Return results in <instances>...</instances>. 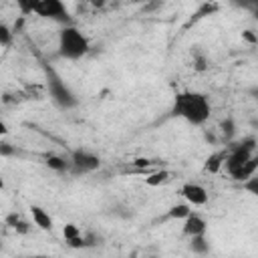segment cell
Segmentation results:
<instances>
[{
  "mask_svg": "<svg viewBox=\"0 0 258 258\" xmlns=\"http://www.w3.org/2000/svg\"><path fill=\"white\" fill-rule=\"evenodd\" d=\"M210 101L204 93L198 91H179L173 97L171 115L185 119L189 125H204L210 119Z\"/></svg>",
  "mask_w": 258,
  "mask_h": 258,
  "instance_id": "obj_1",
  "label": "cell"
},
{
  "mask_svg": "<svg viewBox=\"0 0 258 258\" xmlns=\"http://www.w3.org/2000/svg\"><path fill=\"white\" fill-rule=\"evenodd\" d=\"M89 48H91L89 38L75 24L62 26L58 30V54L62 58H67V60H79V58H83L89 52Z\"/></svg>",
  "mask_w": 258,
  "mask_h": 258,
  "instance_id": "obj_2",
  "label": "cell"
},
{
  "mask_svg": "<svg viewBox=\"0 0 258 258\" xmlns=\"http://www.w3.org/2000/svg\"><path fill=\"white\" fill-rule=\"evenodd\" d=\"M44 75H46V91H48L52 103L58 109H75L79 105V99L71 91V87L62 81V77L52 67H44Z\"/></svg>",
  "mask_w": 258,
  "mask_h": 258,
  "instance_id": "obj_3",
  "label": "cell"
},
{
  "mask_svg": "<svg viewBox=\"0 0 258 258\" xmlns=\"http://www.w3.org/2000/svg\"><path fill=\"white\" fill-rule=\"evenodd\" d=\"M71 173L73 175H87L101 167V157L89 149H75L71 151Z\"/></svg>",
  "mask_w": 258,
  "mask_h": 258,
  "instance_id": "obj_4",
  "label": "cell"
},
{
  "mask_svg": "<svg viewBox=\"0 0 258 258\" xmlns=\"http://www.w3.org/2000/svg\"><path fill=\"white\" fill-rule=\"evenodd\" d=\"M34 14L42 16V18L56 20V22H64V26L71 24L69 10H67V6H64L60 0H36Z\"/></svg>",
  "mask_w": 258,
  "mask_h": 258,
  "instance_id": "obj_5",
  "label": "cell"
},
{
  "mask_svg": "<svg viewBox=\"0 0 258 258\" xmlns=\"http://www.w3.org/2000/svg\"><path fill=\"white\" fill-rule=\"evenodd\" d=\"M179 194L185 198V202L189 206H204V204H208V191L200 183H191V181L189 183H183Z\"/></svg>",
  "mask_w": 258,
  "mask_h": 258,
  "instance_id": "obj_6",
  "label": "cell"
},
{
  "mask_svg": "<svg viewBox=\"0 0 258 258\" xmlns=\"http://www.w3.org/2000/svg\"><path fill=\"white\" fill-rule=\"evenodd\" d=\"M206 228H208V224H206V220L198 214V212H191L185 220H183V234L185 236H189V238H194V236H200V234H206Z\"/></svg>",
  "mask_w": 258,
  "mask_h": 258,
  "instance_id": "obj_7",
  "label": "cell"
},
{
  "mask_svg": "<svg viewBox=\"0 0 258 258\" xmlns=\"http://www.w3.org/2000/svg\"><path fill=\"white\" fill-rule=\"evenodd\" d=\"M256 169H258V153H254L238 171L232 173V179L238 181V183H244L246 179H250L252 175H256Z\"/></svg>",
  "mask_w": 258,
  "mask_h": 258,
  "instance_id": "obj_8",
  "label": "cell"
},
{
  "mask_svg": "<svg viewBox=\"0 0 258 258\" xmlns=\"http://www.w3.org/2000/svg\"><path fill=\"white\" fill-rule=\"evenodd\" d=\"M30 214H32L34 226H38V228L44 230V232H50V230H52V218H50V214H48L44 208L32 204V206H30Z\"/></svg>",
  "mask_w": 258,
  "mask_h": 258,
  "instance_id": "obj_9",
  "label": "cell"
},
{
  "mask_svg": "<svg viewBox=\"0 0 258 258\" xmlns=\"http://www.w3.org/2000/svg\"><path fill=\"white\" fill-rule=\"evenodd\" d=\"M226 157H228V149H222V151H214V153H210V155H208V159H206V163H204V171H208V173H218V171L224 167Z\"/></svg>",
  "mask_w": 258,
  "mask_h": 258,
  "instance_id": "obj_10",
  "label": "cell"
},
{
  "mask_svg": "<svg viewBox=\"0 0 258 258\" xmlns=\"http://www.w3.org/2000/svg\"><path fill=\"white\" fill-rule=\"evenodd\" d=\"M46 167L56 171V173H71V159L69 157H60V155H48L44 159Z\"/></svg>",
  "mask_w": 258,
  "mask_h": 258,
  "instance_id": "obj_11",
  "label": "cell"
},
{
  "mask_svg": "<svg viewBox=\"0 0 258 258\" xmlns=\"http://www.w3.org/2000/svg\"><path fill=\"white\" fill-rule=\"evenodd\" d=\"M187 246H189V250L194 254H200V256H204V254L210 252V242L206 240V234H200V236L189 238V244Z\"/></svg>",
  "mask_w": 258,
  "mask_h": 258,
  "instance_id": "obj_12",
  "label": "cell"
},
{
  "mask_svg": "<svg viewBox=\"0 0 258 258\" xmlns=\"http://www.w3.org/2000/svg\"><path fill=\"white\" fill-rule=\"evenodd\" d=\"M189 214H191L189 204H175V206H171V208L167 210L165 218H171V220H185Z\"/></svg>",
  "mask_w": 258,
  "mask_h": 258,
  "instance_id": "obj_13",
  "label": "cell"
},
{
  "mask_svg": "<svg viewBox=\"0 0 258 258\" xmlns=\"http://www.w3.org/2000/svg\"><path fill=\"white\" fill-rule=\"evenodd\" d=\"M220 131H222V137L226 143H232L234 135H236V123L232 117H226L222 123H220Z\"/></svg>",
  "mask_w": 258,
  "mask_h": 258,
  "instance_id": "obj_14",
  "label": "cell"
},
{
  "mask_svg": "<svg viewBox=\"0 0 258 258\" xmlns=\"http://www.w3.org/2000/svg\"><path fill=\"white\" fill-rule=\"evenodd\" d=\"M169 171L167 169H157V171H151L147 177H145V183L147 185H161L165 181H169Z\"/></svg>",
  "mask_w": 258,
  "mask_h": 258,
  "instance_id": "obj_15",
  "label": "cell"
},
{
  "mask_svg": "<svg viewBox=\"0 0 258 258\" xmlns=\"http://www.w3.org/2000/svg\"><path fill=\"white\" fill-rule=\"evenodd\" d=\"M191 56H194V71L202 73V71L208 69V58H206V54L200 50V46H194V48H191Z\"/></svg>",
  "mask_w": 258,
  "mask_h": 258,
  "instance_id": "obj_16",
  "label": "cell"
},
{
  "mask_svg": "<svg viewBox=\"0 0 258 258\" xmlns=\"http://www.w3.org/2000/svg\"><path fill=\"white\" fill-rule=\"evenodd\" d=\"M62 236H64V242H71V240H75L83 234H81V228L77 224H64L62 226Z\"/></svg>",
  "mask_w": 258,
  "mask_h": 258,
  "instance_id": "obj_17",
  "label": "cell"
},
{
  "mask_svg": "<svg viewBox=\"0 0 258 258\" xmlns=\"http://www.w3.org/2000/svg\"><path fill=\"white\" fill-rule=\"evenodd\" d=\"M242 189H246L248 194H252V196L258 198V175H252L250 179H246V181L242 183Z\"/></svg>",
  "mask_w": 258,
  "mask_h": 258,
  "instance_id": "obj_18",
  "label": "cell"
},
{
  "mask_svg": "<svg viewBox=\"0 0 258 258\" xmlns=\"http://www.w3.org/2000/svg\"><path fill=\"white\" fill-rule=\"evenodd\" d=\"M12 30L6 26V24H0V44L2 46H8L10 42H12Z\"/></svg>",
  "mask_w": 258,
  "mask_h": 258,
  "instance_id": "obj_19",
  "label": "cell"
},
{
  "mask_svg": "<svg viewBox=\"0 0 258 258\" xmlns=\"http://www.w3.org/2000/svg\"><path fill=\"white\" fill-rule=\"evenodd\" d=\"M216 10H218V6H216V4H204V6L200 8V12H196V14H194L191 22H194V20H198V18H202V16H210V14H212V12H216Z\"/></svg>",
  "mask_w": 258,
  "mask_h": 258,
  "instance_id": "obj_20",
  "label": "cell"
},
{
  "mask_svg": "<svg viewBox=\"0 0 258 258\" xmlns=\"http://www.w3.org/2000/svg\"><path fill=\"white\" fill-rule=\"evenodd\" d=\"M83 236H85L87 248H93V246H99V244H101V236L95 234V232H87V234H83Z\"/></svg>",
  "mask_w": 258,
  "mask_h": 258,
  "instance_id": "obj_21",
  "label": "cell"
},
{
  "mask_svg": "<svg viewBox=\"0 0 258 258\" xmlns=\"http://www.w3.org/2000/svg\"><path fill=\"white\" fill-rule=\"evenodd\" d=\"M242 38H244L248 44H256V42H258V36L254 34V30H242Z\"/></svg>",
  "mask_w": 258,
  "mask_h": 258,
  "instance_id": "obj_22",
  "label": "cell"
},
{
  "mask_svg": "<svg viewBox=\"0 0 258 258\" xmlns=\"http://www.w3.org/2000/svg\"><path fill=\"white\" fill-rule=\"evenodd\" d=\"M12 230H16L18 234H26V232H28V222H24V220L20 218V220H18V224H16Z\"/></svg>",
  "mask_w": 258,
  "mask_h": 258,
  "instance_id": "obj_23",
  "label": "cell"
},
{
  "mask_svg": "<svg viewBox=\"0 0 258 258\" xmlns=\"http://www.w3.org/2000/svg\"><path fill=\"white\" fill-rule=\"evenodd\" d=\"M12 153H16L8 143H0V155L2 157H8V155H12Z\"/></svg>",
  "mask_w": 258,
  "mask_h": 258,
  "instance_id": "obj_24",
  "label": "cell"
},
{
  "mask_svg": "<svg viewBox=\"0 0 258 258\" xmlns=\"http://www.w3.org/2000/svg\"><path fill=\"white\" fill-rule=\"evenodd\" d=\"M248 93H250V95H252L254 99H258V87H252V89H250Z\"/></svg>",
  "mask_w": 258,
  "mask_h": 258,
  "instance_id": "obj_25",
  "label": "cell"
},
{
  "mask_svg": "<svg viewBox=\"0 0 258 258\" xmlns=\"http://www.w3.org/2000/svg\"><path fill=\"white\" fill-rule=\"evenodd\" d=\"M206 141H210V143H216V137H214L212 133H206Z\"/></svg>",
  "mask_w": 258,
  "mask_h": 258,
  "instance_id": "obj_26",
  "label": "cell"
},
{
  "mask_svg": "<svg viewBox=\"0 0 258 258\" xmlns=\"http://www.w3.org/2000/svg\"><path fill=\"white\" fill-rule=\"evenodd\" d=\"M252 8H254V14H256V18H258V2H254Z\"/></svg>",
  "mask_w": 258,
  "mask_h": 258,
  "instance_id": "obj_27",
  "label": "cell"
},
{
  "mask_svg": "<svg viewBox=\"0 0 258 258\" xmlns=\"http://www.w3.org/2000/svg\"><path fill=\"white\" fill-rule=\"evenodd\" d=\"M149 258H155V256H149Z\"/></svg>",
  "mask_w": 258,
  "mask_h": 258,
  "instance_id": "obj_28",
  "label": "cell"
}]
</instances>
